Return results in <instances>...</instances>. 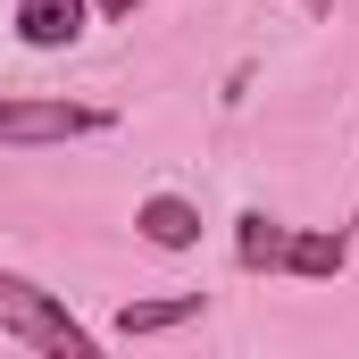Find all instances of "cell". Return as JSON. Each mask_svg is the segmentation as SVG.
I'll return each mask as SVG.
<instances>
[{"mask_svg":"<svg viewBox=\"0 0 359 359\" xmlns=\"http://www.w3.org/2000/svg\"><path fill=\"white\" fill-rule=\"evenodd\" d=\"M0 334L25 343V351H42V359H92L100 351V334L84 318L59 292H42L34 276H17V268H0Z\"/></svg>","mask_w":359,"mask_h":359,"instance_id":"1","label":"cell"},{"mask_svg":"<svg viewBox=\"0 0 359 359\" xmlns=\"http://www.w3.org/2000/svg\"><path fill=\"white\" fill-rule=\"evenodd\" d=\"M117 117L92 100H50V92H0V151H50V142H84L109 134Z\"/></svg>","mask_w":359,"mask_h":359,"instance_id":"2","label":"cell"},{"mask_svg":"<svg viewBox=\"0 0 359 359\" xmlns=\"http://www.w3.org/2000/svg\"><path fill=\"white\" fill-rule=\"evenodd\" d=\"M17 42L25 50H67V42H84L92 25V0H17Z\"/></svg>","mask_w":359,"mask_h":359,"instance_id":"3","label":"cell"},{"mask_svg":"<svg viewBox=\"0 0 359 359\" xmlns=\"http://www.w3.org/2000/svg\"><path fill=\"white\" fill-rule=\"evenodd\" d=\"M351 268V226H292V243H284V276H301V284H326V276Z\"/></svg>","mask_w":359,"mask_h":359,"instance_id":"4","label":"cell"},{"mask_svg":"<svg viewBox=\"0 0 359 359\" xmlns=\"http://www.w3.org/2000/svg\"><path fill=\"white\" fill-rule=\"evenodd\" d=\"M134 234H142L151 251H192V243H201V209H192L184 192H151V201L134 209Z\"/></svg>","mask_w":359,"mask_h":359,"instance_id":"5","label":"cell"},{"mask_svg":"<svg viewBox=\"0 0 359 359\" xmlns=\"http://www.w3.org/2000/svg\"><path fill=\"white\" fill-rule=\"evenodd\" d=\"M284 243H292V226L268 217V209H243V217H234V259L251 276H284Z\"/></svg>","mask_w":359,"mask_h":359,"instance_id":"6","label":"cell"},{"mask_svg":"<svg viewBox=\"0 0 359 359\" xmlns=\"http://www.w3.org/2000/svg\"><path fill=\"white\" fill-rule=\"evenodd\" d=\"M209 309V292H176V301H126L117 309V334L134 343V334H168V326H192Z\"/></svg>","mask_w":359,"mask_h":359,"instance_id":"7","label":"cell"},{"mask_svg":"<svg viewBox=\"0 0 359 359\" xmlns=\"http://www.w3.org/2000/svg\"><path fill=\"white\" fill-rule=\"evenodd\" d=\"M142 0H92V17H134Z\"/></svg>","mask_w":359,"mask_h":359,"instance_id":"8","label":"cell"}]
</instances>
